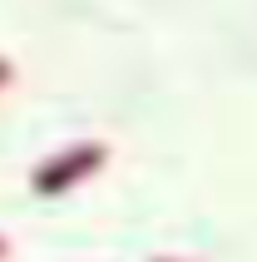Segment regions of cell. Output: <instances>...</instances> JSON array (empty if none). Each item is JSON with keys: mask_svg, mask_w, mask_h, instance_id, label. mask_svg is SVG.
<instances>
[{"mask_svg": "<svg viewBox=\"0 0 257 262\" xmlns=\"http://www.w3.org/2000/svg\"><path fill=\"white\" fill-rule=\"evenodd\" d=\"M104 163V148L99 144H79V148H70V154H59V159H50L45 168H35V193H65V188H74L84 173H94Z\"/></svg>", "mask_w": 257, "mask_h": 262, "instance_id": "6da1fadb", "label": "cell"}, {"mask_svg": "<svg viewBox=\"0 0 257 262\" xmlns=\"http://www.w3.org/2000/svg\"><path fill=\"white\" fill-rule=\"evenodd\" d=\"M5 79H10V64H5V59H0V84H5Z\"/></svg>", "mask_w": 257, "mask_h": 262, "instance_id": "7a4b0ae2", "label": "cell"}, {"mask_svg": "<svg viewBox=\"0 0 257 262\" xmlns=\"http://www.w3.org/2000/svg\"><path fill=\"white\" fill-rule=\"evenodd\" d=\"M0 257H5V243H0Z\"/></svg>", "mask_w": 257, "mask_h": 262, "instance_id": "3957f363", "label": "cell"}]
</instances>
